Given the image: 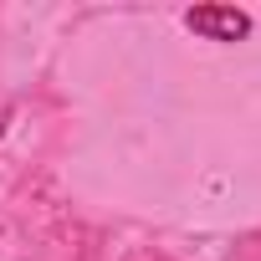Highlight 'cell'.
<instances>
[{"mask_svg":"<svg viewBox=\"0 0 261 261\" xmlns=\"http://www.w3.org/2000/svg\"><path fill=\"white\" fill-rule=\"evenodd\" d=\"M185 26L195 36H205V41H241V36H251V16L236 11V6H195V11H185Z\"/></svg>","mask_w":261,"mask_h":261,"instance_id":"cell-1","label":"cell"}]
</instances>
